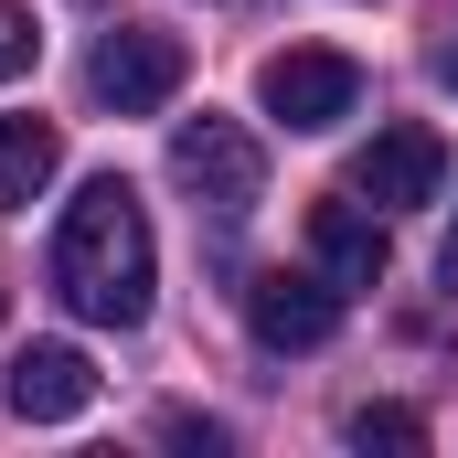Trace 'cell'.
Returning a JSON list of instances; mask_svg holds the SVG:
<instances>
[{
	"mask_svg": "<svg viewBox=\"0 0 458 458\" xmlns=\"http://www.w3.org/2000/svg\"><path fill=\"white\" fill-rule=\"evenodd\" d=\"M437 277H448V288H458V225H448V256H437Z\"/></svg>",
	"mask_w": 458,
	"mask_h": 458,
	"instance_id": "4fadbf2b",
	"label": "cell"
},
{
	"mask_svg": "<svg viewBox=\"0 0 458 458\" xmlns=\"http://www.w3.org/2000/svg\"><path fill=\"white\" fill-rule=\"evenodd\" d=\"M256 97H267V117H288L299 139H320V128H342L362 107V64L331 54V43H288V54H267Z\"/></svg>",
	"mask_w": 458,
	"mask_h": 458,
	"instance_id": "277c9868",
	"label": "cell"
},
{
	"mask_svg": "<svg viewBox=\"0 0 458 458\" xmlns=\"http://www.w3.org/2000/svg\"><path fill=\"white\" fill-rule=\"evenodd\" d=\"M182 75H192L182 32H149V21H117V32H97V54H86V86H97V107H117V117L171 107Z\"/></svg>",
	"mask_w": 458,
	"mask_h": 458,
	"instance_id": "3957f363",
	"label": "cell"
},
{
	"mask_svg": "<svg viewBox=\"0 0 458 458\" xmlns=\"http://www.w3.org/2000/svg\"><path fill=\"white\" fill-rule=\"evenodd\" d=\"M384 256H394V234H384V214L362 203V192H320L310 203V267L331 277V288H384Z\"/></svg>",
	"mask_w": 458,
	"mask_h": 458,
	"instance_id": "52a82bcc",
	"label": "cell"
},
{
	"mask_svg": "<svg viewBox=\"0 0 458 458\" xmlns=\"http://www.w3.org/2000/svg\"><path fill=\"white\" fill-rule=\"evenodd\" d=\"M54 171H64V128L54 117H0V214H32Z\"/></svg>",
	"mask_w": 458,
	"mask_h": 458,
	"instance_id": "9c48e42d",
	"label": "cell"
},
{
	"mask_svg": "<svg viewBox=\"0 0 458 458\" xmlns=\"http://www.w3.org/2000/svg\"><path fill=\"white\" fill-rule=\"evenodd\" d=\"M342 437L352 448H427V416H416V405H352Z\"/></svg>",
	"mask_w": 458,
	"mask_h": 458,
	"instance_id": "30bf717a",
	"label": "cell"
},
{
	"mask_svg": "<svg viewBox=\"0 0 458 458\" xmlns=\"http://www.w3.org/2000/svg\"><path fill=\"white\" fill-rule=\"evenodd\" d=\"M54 288H64V310L97 320V331H139V320H149L160 245H149V214H139V192H128L117 171H97V182L64 203V225H54Z\"/></svg>",
	"mask_w": 458,
	"mask_h": 458,
	"instance_id": "6da1fadb",
	"label": "cell"
},
{
	"mask_svg": "<svg viewBox=\"0 0 458 458\" xmlns=\"http://www.w3.org/2000/svg\"><path fill=\"white\" fill-rule=\"evenodd\" d=\"M86 11H107V0H86Z\"/></svg>",
	"mask_w": 458,
	"mask_h": 458,
	"instance_id": "5bb4252c",
	"label": "cell"
},
{
	"mask_svg": "<svg viewBox=\"0 0 458 458\" xmlns=\"http://www.w3.org/2000/svg\"><path fill=\"white\" fill-rule=\"evenodd\" d=\"M245 331H256V352H320L342 331V288L320 267H267V277H245Z\"/></svg>",
	"mask_w": 458,
	"mask_h": 458,
	"instance_id": "5b68a950",
	"label": "cell"
},
{
	"mask_svg": "<svg viewBox=\"0 0 458 458\" xmlns=\"http://www.w3.org/2000/svg\"><path fill=\"white\" fill-rule=\"evenodd\" d=\"M32 54H43L32 11H21V0H0V86H11V75H32Z\"/></svg>",
	"mask_w": 458,
	"mask_h": 458,
	"instance_id": "8fae6325",
	"label": "cell"
},
{
	"mask_svg": "<svg viewBox=\"0 0 458 458\" xmlns=\"http://www.w3.org/2000/svg\"><path fill=\"white\" fill-rule=\"evenodd\" d=\"M352 192H362L373 214H416V203H437V192H448V139H437V128H384V139L352 160Z\"/></svg>",
	"mask_w": 458,
	"mask_h": 458,
	"instance_id": "8992f818",
	"label": "cell"
},
{
	"mask_svg": "<svg viewBox=\"0 0 458 458\" xmlns=\"http://www.w3.org/2000/svg\"><path fill=\"white\" fill-rule=\"evenodd\" d=\"M0 394H11V416H21V427H64V416H86V405H97V362H86L75 342H32L21 362H11V384H0Z\"/></svg>",
	"mask_w": 458,
	"mask_h": 458,
	"instance_id": "ba28073f",
	"label": "cell"
},
{
	"mask_svg": "<svg viewBox=\"0 0 458 458\" xmlns=\"http://www.w3.org/2000/svg\"><path fill=\"white\" fill-rule=\"evenodd\" d=\"M171 182L203 203V214H225V225H245L256 203H267V139L245 128V117H182L171 128Z\"/></svg>",
	"mask_w": 458,
	"mask_h": 458,
	"instance_id": "7a4b0ae2",
	"label": "cell"
},
{
	"mask_svg": "<svg viewBox=\"0 0 458 458\" xmlns=\"http://www.w3.org/2000/svg\"><path fill=\"white\" fill-rule=\"evenodd\" d=\"M437 86H458V43H437Z\"/></svg>",
	"mask_w": 458,
	"mask_h": 458,
	"instance_id": "7c38bea8",
	"label": "cell"
}]
</instances>
